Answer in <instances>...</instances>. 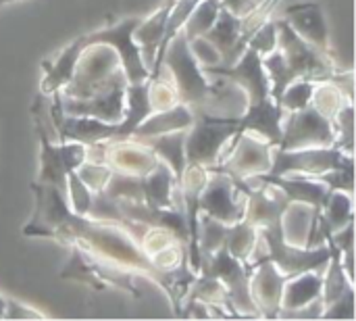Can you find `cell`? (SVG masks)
I'll use <instances>...</instances> for the list:
<instances>
[{"mask_svg": "<svg viewBox=\"0 0 356 321\" xmlns=\"http://www.w3.org/2000/svg\"><path fill=\"white\" fill-rule=\"evenodd\" d=\"M142 19L138 17H129L117 25H111L102 31H96L92 36H83L81 38V44L83 46H92V44H108L117 50L121 63H123V69H125V75L129 79V84H142L148 79V69L144 65V58L140 54V46L136 44L134 40V31L136 27L140 25Z\"/></svg>", "mask_w": 356, "mask_h": 321, "instance_id": "obj_4", "label": "cell"}, {"mask_svg": "<svg viewBox=\"0 0 356 321\" xmlns=\"http://www.w3.org/2000/svg\"><path fill=\"white\" fill-rule=\"evenodd\" d=\"M321 288H323L321 276H313V274L300 276L284 288V307L290 311L305 309L307 305H313L321 297Z\"/></svg>", "mask_w": 356, "mask_h": 321, "instance_id": "obj_16", "label": "cell"}, {"mask_svg": "<svg viewBox=\"0 0 356 321\" xmlns=\"http://www.w3.org/2000/svg\"><path fill=\"white\" fill-rule=\"evenodd\" d=\"M42 140V173H40V182L46 184L50 182L54 188L58 186L63 192L67 188V169L63 165V159H60V152L56 146H52L46 136L42 134L40 136Z\"/></svg>", "mask_w": 356, "mask_h": 321, "instance_id": "obj_22", "label": "cell"}, {"mask_svg": "<svg viewBox=\"0 0 356 321\" xmlns=\"http://www.w3.org/2000/svg\"><path fill=\"white\" fill-rule=\"evenodd\" d=\"M186 138V161L190 165H213L219 159L221 146L238 134V119H219L198 113Z\"/></svg>", "mask_w": 356, "mask_h": 321, "instance_id": "obj_3", "label": "cell"}, {"mask_svg": "<svg viewBox=\"0 0 356 321\" xmlns=\"http://www.w3.org/2000/svg\"><path fill=\"white\" fill-rule=\"evenodd\" d=\"M353 161V155H342V148L330 146H309L294 150H275V159L269 165V175H290V173H307L321 175L330 169H336L344 163Z\"/></svg>", "mask_w": 356, "mask_h": 321, "instance_id": "obj_5", "label": "cell"}, {"mask_svg": "<svg viewBox=\"0 0 356 321\" xmlns=\"http://www.w3.org/2000/svg\"><path fill=\"white\" fill-rule=\"evenodd\" d=\"M263 56L246 46V50L242 52V56L229 65V67H223V65H211L204 69V73H211V75H223V77H229L234 79L236 84L244 86V90L248 92V98H250V104L248 107H254V104H261L265 100H269V90H271V84H269V77L265 73V67H263Z\"/></svg>", "mask_w": 356, "mask_h": 321, "instance_id": "obj_7", "label": "cell"}, {"mask_svg": "<svg viewBox=\"0 0 356 321\" xmlns=\"http://www.w3.org/2000/svg\"><path fill=\"white\" fill-rule=\"evenodd\" d=\"M150 84H131L127 90V111L123 113V121L117 123V132L113 140H127L134 136L136 127L152 113V100H150Z\"/></svg>", "mask_w": 356, "mask_h": 321, "instance_id": "obj_12", "label": "cell"}, {"mask_svg": "<svg viewBox=\"0 0 356 321\" xmlns=\"http://www.w3.org/2000/svg\"><path fill=\"white\" fill-rule=\"evenodd\" d=\"M58 111V117L54 115V121H56V127H58V134L63 140H71V142H81V144H98L102 140H113L115 132H117V123H106L102 119H96V117H63V109L56 107Z\"/></svg>", "mask_w": 356, "mask_h": 321, "instance_id": "obj_9", "label": "cell"}, {"mask_svg": "<svg viewBox=\"0 0 356 321\" xmlns=\"http://www.w3.org/2000/svg\"><path fill=\"white\" fill-rule=\"evenodd\" d=\"M152 175L142 182V196L150 209H165L171 205V171L165 165H154Z\"/></svg>", "mask_w": 356, "mask_h": 321, "instance_id": "obj_20", "label": "cell"}, {"mask_svg": "<svg viewBox=\"0 0 356 321\" xmlns=\"http://www.w3.org/2000/svg\"><path fill=\"white\" fill-rule=\"evenodd\" d=\"M248 46L254 48L259 54H267L271 50H275L277 46V23L267 21L263 25H259L252 36L248 38Z\"/></svg>", "mask_w": 356, "mask_h": 321, "instance_id": "obj_26", "label": "cell"}, {"mask_svg": "<svg viewBox=\"0 0 356 321\" xmlns=\"http://www.w3.org/2000/svg\"><path fill=\"white\" fill-rule=\"evenodd\" d=\"M286 23L309 44L317 48H327V27L323 8L319 2H300L286 8Z\"/></svg>", "mask_w": 356, "mask_h": 321, "instance_id": "obj_10", "label": "cell"}, {"mask_svg": "<svg viewBox=\"0 0 356 321\" xmlns=\"http://www.w3.org/2000/svg\"><path fill=\"white\" fill-rule=\"evenodd\" d=\"M175 2H177V0H165V4H169V6H173Z\"/></svg>", "mask_w": 356, "mask_h": 321, "instance_id": "obj_29", "label": "cell"}, {"mask_svg": "<svg viewBox=\"0 0 356 321\" xmlns=\"http://www.w3.org/2000/svg\"><path fill=\"white\" fill-rule=\"evenodd\" d=\"M277 40L282 50L267 52L263 61L265 73L269 77L271 90L269 96L280 102L282 92L300 77H319L327 79L332 73V65L315 50L313 44L302 40L288 23L286 19L277 23Z\"/></svg>", "mask_w": 356, "mask_h": 321, "instance_id": "obj_1", "label": "cell"}, {"mask_svg": "<svg viewBox=\"0 0 356 321\" xmlns=\"http://www.w3.org/2000/svg\"><path fill=\"white\" fill-rule=\"evenodd\" d=\"M202 38H204V42H211L221 52L223 67L234 65L248 46V38L244 36L242 19H238V13L229 10L225 4H221L217 21Z\"/></svg>", "mask_w": 356, "mask_h": 321, "instance_id": "obj_8", "label": "cell"}, {"mask_svg": "<svg viewBox=\"0 0 356 321\" xmlns=\"http://www.w3.org/2000/svg\"><path fill=\"white\" fill-rule=\"evenodd\" d=\"M321 182H325L327 184V188H330V192H348V194H353V161H348V163H344V165H340V167H336V169H330V171H325V173H321V175H317Z\"/></svg>", "mask_w": 356, "mask_h": 321, "instance_id": "obj_25", "label": "cell"}, {"mask_svg": "<svg viewBox=\"0 0 356 321\" xmlns=\"http://www.w3.org/2000/svg\"><path fill=\"white\" fill-rule=\"evenodd\" d=\"M163 63L175 75L177 92H179L184 104H190L192 109L200 111L209 100V84L204 79L202 69L198 67L196 58L190 52V42L186 40L184 33H177L169 42L161 65Z\"/></svg>", "mask_w": 356, "mask_h": 321, "instance_id": "obj_2", "label": "cell"}, {"mask_svg": "<svg viewBox=\"0 0 356 321\" xmlns=\"http://www.w3.org/2000/svg\"><path fill=\"white\" fill-rule=\"evenodd\" d=\"M169 10H171V6H169V4H163V8L156 10L150 19L140 21V25H138L136 31H134L136 44L142 46L144 52L150 56V67H152V52H154V48L161 44L163 33H165V25H167Z\"/></svg>", "mask_w": 356, "mask_h": 321, "instance_id": "obj_18", "label": "cell"}, {"mask_svg": "<svg viewBox=\"0 0 356 321\" xmlns=\"http://www.w3.org/2000/svg\"><path fill=\"white\" fill-rule=\"evenodd\" d=\"M336 144V132L332 121L315 107H305L292 111L288 127L284 130L282 142L277 144L282 150L309 148V146H332Z\"/></svg>", "mask_w": 356, "mask_h": 321, "instance_id": "obj_6", "label": "cell"}, {"mask_svg": "<svg viewBox=\"0 0 356 321\" xmlns=\"http://www.w3.org/2000/svg\"><path fill=\"white\" fill-rule=\"evenodd\" d=\"M81 50H83L81 38L65 48V52L56 58L54 67L48 69V75L42 81V90L46 94H56L60 86H65V84H69L73 79V69H75V63H77Z\"/></svg>", "mask_w": 356, "mask_h": 321, "instance_id": "obj_17", "label": "cell"}, {"mask_svg": "<svg viewBox=\"0 0 356 321\" xmlns=\"http://www.w3.org/2000/svg\"><path fill=\"white\" fill-rule=\"evenodd\" d=\"M315 96V84L313 81H292L280 96V107L282 109H288V111H298V109H305L311 104Z\"/></svg>", "mask_w": 356, "mask_h": 321, "instance_id": "obj_24", "label": "cell"}, {"mask_svg": "<svg viewBox=\"0 0 356 321\" xmlns=\"http://www.w3.org/2000/svg\"><path fill=\"white\" fill-rule=\"evenodd\" d=\"M6 2H13V0H0V4H6Z\"/></svg>", "mask_w": 356, "mask_h": 321, "instance_id": "obj_30", "label": "cell"}, {"mask_svg": "<svg viewBox=\"0 0 356 321\" xmlns=\"http://www.w3.org/2000/svg\"><path fill=\"white\" fill-rule=\"evenodd\" d=\"M321 315L325 320H353L355 318V292H353V288H348L338 301H334L330 305V309Z\"/></svg>", "mask_w": 356, "mask_h": 321, "instance_id": "obj_28", "label": "cell"}, {"mask_svg": "<svg viewBox=\"0 0 356 321\" xmlns=\"http://www.w3.org/2000/svg\"><path fill=\"white\" fill-rule=\"evenodd\" d=\"M263 182L280 186V190L288 194L290 203H311L317 207V211H323V207L327 205V198L332 194L321 184L302 182V180H286L284 175H267V178H263Z\"/></svg>", "mask_w": 356, "mask_h": 321, "instance_id": "obj_15", "label": "cell"}, {"mask_svg": "<svg viewBox=\"0 0 356 321\" xmlns=\"http://www.w3.org/2000/svg\"><path fill=\"white\" fill-rule=\"evenodd\" d=\"M184 142H186V134L179 132V134H163L161 138H156V142L152 144L154 152H159L167 163L169 167L173 169L175 173V182L181 184L184 182V169H186V150H184Z\"/></svg>", "mask_w": 356, "mask_h": 321, "instance_id": "obj_19", "label": "cell"}, {"mask_svg": "<svg viewBox=\"0 0 356 321\" xmlns=\"http://www.w3.org/2000/svg\"><path fill=\"white\" fill-rule=\"evenodd\" d=\"M219 8H221V2L219 0H200L194 6V10L190 13V17L184 23V27H181V29H186L184 31L186 40L188 42H194V40L202 38L213 27V23L217 21Z\"/></svg>", "mask_w": 356, "mask_h": 321, "instance_id": "obj_21", "label": "cell"}, {"mask_svg": "<svg viewBox=\"0 0 356 321\" xmlns=\"http://www.w3.org/2000/svg\"><path fill=\"white\" fill-rule=\"evenodd\" d=\"M327 213L323 217L325 228L334 234L338 230H342L344 224L353 221V198H344L342 194H330L327 205L323 207Z\"/></svg>", "mask_w": 356, "mask_h": 321, "instance_id": "obj_23", "label": "cell"}, {"mask_svg": "<svg viewBox=\"0 0 356 321\" xmlns=\"http://www.w3.org/2000/svg\"><path fill=\"white\" fill-rule=\"evenodd\" d=\"M67 182L71 186V201H73V207L79 215H86L90 213V207H92V198H90V190L88 186L81 182V178L73 171L67 173Z\"/></svg>", "mask_w": 356, "mask_h": 321, "instance_id": "obj_27", "label": "cell"}, {"mask_svg": "<svg viewBox=\"0 0 356 321\" xmlns=\"http://www.w3.org/2000/svg\"><path fill=\"white\" fill-rule=\"evenodd\" d=\"M194 123V113L186 107V104H179L175 109H169V111H161L156 115H152L150 119H144L134 136L138 138H152V136H163V134H169V132H177V130H186Z\"/></svg>", "mask_w": 356, "mask_h": 321, "instance_id": "obj_14", "label": "cell"}, {"mask_svg": "<svg viewBox=\"0 0 356 321\" xmlns=\"http://www.w3.org/2000/svg\"><path fill=\"white\" fill-rule=\"evenodd\" d=\"M242 132H257L265 136L271 144H280L284 136L282 127V107L269 98L261 104L248 107L246 115L238 119V134Z\"/></svg>", "mask_w": 356, "mask_h": 321, "instance_id": "obj_11", "label": "cell"}, {"mask_svg": "<svg viewBox=\"0 0 356 321\" xmlns=\"http://www.w3.org/2000/svg\"><path fill=\"white\" fill-rule=\"evenodd\" d=\"M198 201V207L209 211L221 224L238 221L240 217V207L232 201V182L227 178H215Z\"/></svg>", "mask_w": 356, "mask_h": 321, "instance_id": "obj_13", "label": "cell"}]
</instances>
